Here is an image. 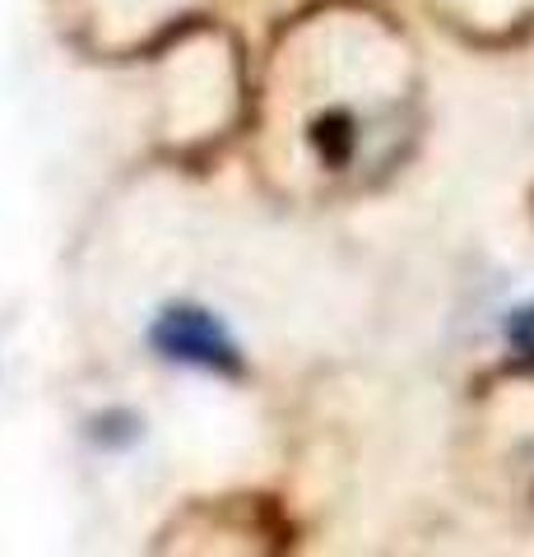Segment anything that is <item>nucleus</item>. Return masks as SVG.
<instances>
[{"mask_svg":"<svg viewBox=\"0 0 534 557\" xmlns=\"http://www.w3.org/2000/svg\"><path fill=\"white\" fill-rule=\"evenodd\" d=\"M149 339L167 362H186V368H200V372H214V376H243L247 372L233 335L204 307H167L163 317L153 321Z\"/></svg>","mask_w":534,"mask_h":557,"instance_id":"nucleus-1","label":"nucleus"},{"mask_svg":"<svg viewBox=\"0 0 534 557\" xmlns=\"http://www.w3.org/2000/svg\"><path fill=\"white\" fill-rule=\"evenodd\" d=\"M312 145L325 168H344L353 153V116L349 112H325L312 121Z\"/></svg>","mask_w":534,"mask_h":557,"instance_id":"nucleus-2","label":"nucleus"},{"mask_svg":"<svg viewBox=\"0 0 534 557\" xmlns=\"http://www.w3.org/2000/svg\"><path fill=\"white\" fill-rule=\"evenodd\" d=\"M507 335H511V344H516V354H525V358L534 362V307L516 311L511 325H507Z\"/></svg>","mask_w":534,"mask_h":557,"instance_id":"nucleus-3","label":"nucleus"}]
</instances>
